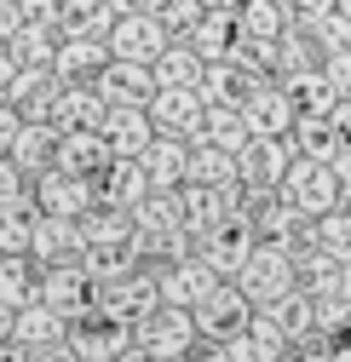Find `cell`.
<instances>
[{
  "mask_svg": "<svg viewBox=\"0 0 351 362\" xmlns=\"http://www.w3.org/2000/svg\"><path fill=\"white\" fill-rule=\"evenodd\" d=\"M202 139L219 144V150H231V156H242L248 139H253V127H248L242 104H207V115H202Z\"/></svg>",
  "mask_w": 351,
  "mask_h": 362,
  "instance_id": "obj_27",
  "label": "cell"
},
{
  "mask_svg": "<svg viewBox=\"0 0 351 362\" xmlns=\"http://www.w3.org/2000/svg\"><path fill=\"white\" fill-rule=\"evenodd\" d=\"M81 253H86L81 218H52V213L35 218V236H29V259L35 264H58V259H81Z\"/></svg>",
  "mask_w": 351,
  "mask_h": 362,
  "instance_id": "obj_15",
  "label": "cell"
},
{
  "mask_svg": "<svg viewBox=\"0 0 351 362\" xmlns=\"http://www.w3.org/2000/svg\"><path fill=\"white\" fill-rule=\"evenodd\" d=\"M288 12H294V18H328L334 0H288Z\"/></svg>",
  "mask_w": 351,
  "mask_h": 362,
  "instance_id": "obj_46",
  "label": "cell"
},
{
  "mask_svg": "<svg viewBox=\"0 0 351 362\" xmlns=\"http://www.w3.org/2000/svg\"><path fill=\"white\" fill-rule=\"evenodd\" d=\"M185 178H196V185H231V178H242V173H236V156H231V150L196 139V144H190V173H185Z\"/></svg>",
  "mask_w": 351,
  "mask_h": 362,
  "instance_id": "obj_33",
  "label": "cell"
},
{
  "mask_svg": "<svg viewBox=\"0 0 351 362\" xmlns=\"http://www.w3.org/2000/svg\"><path fill=\"white\" fill-rule=\"evenodd\" d=\"M104 98H98V86L93 81H64V93H58V110H52V121H58V132L64 127H104Z\"/></svg>",
  "mask_w": 351,
  "mask_h": 362,
  "instance_id": "obj_24",
  "label": "cell"
},
{
  "mask_svg": "<svg viewBox=\"0 0 351 362\" xmlns=\"http://www.w3.org/2000/svg\"><path fill=\"white\" fill-rule=\"evenodd\" d=\"M23 23V6H18V0H0V47H6V40H12V29Z\"/></svg>",
  "mask_w": 351,
  "mask_h": 362,
  "instance_id": "obj_44",
  "label": "cell"
},
{
  "mask_svg": "<svg viewBox=\"0 0 351 362\" xmlns=\"http://www.w3.org/2000/svg\"><path fill=\"white\" fill-rule=\"evenodd\" d=\"M248 316H253V299H248L236 282H219V288L196 305V334L213 339V345H225V339H236V334L248 328Z\"/></svg>",
  "mask_w": 351,
  "mask_h": 362,
  "instance_id": "obj_7",
  "label": "cell"
},
{
  "mask_svg": "<svg viewBox=\"0 0 351 362\" xmlns=\"http://www.w3.org/2000/svg\"><path fill=\"white\" fill-rule=\"evenodd\" d=\"M69 345L81 351V362H110L115 351L133 345V322L127 316H110V310H81L75 322H69Z\"/></svg>",
  "mask_w": 351,
  "mask_h": 362,
  "instance_id": "obj_5",
  "label": "cell"
},
{
  "mask_svg": "<svg viewBox=\"0 0 351 362\" xmlns=\"http://www.w3.org/2000/svg\"><path fill=\"white\" fill-rule=\"evenodd\" d=\"M0 202H35V173L18 156H0Z\"/></svg>",
  "mask_w": 351,
  "mask_h": 362,
  "instance_id": "obj_37",
  "label": "cell"
},
{
  "mask_svg": "<svg viewBox=\"0 0 351 362\" xmlns=\"http://www.w3.org/2000/svg\"><path fill=\"white\" fill-rule=\"evenodd\" d=\"M139 161L150 173V190H179L185 173H190V139H179V132H156Z\"/></svg>",
  "mask_w": 351,
  "mask_h": 362,
  "instance_id": "obj_16",
  "label": "cell"
},
{
  "mask_svg": "<svg viewBox=\"0 0 351 362\" xmlns=\"http://www.w3.org/2000/svg\"><path fill=\"white\" fill-rule=\"evenodd\" d=\"M23 362H81V351H75L69 334H64V339H47V345H29Z\"/></svg>",
  "mask_w": 351,
  "mask_h": 362,
  "instance_id": "obj_42",
  "label": "cell"
},
{
  "mask_svg": "<svg viewBox=\"0 0 351 362\" xmlns=\"http://www.w3.org/2000/svg\"><path fill=\"white\" fill-rule=\"evenodd\" d=\"M6 156H18L29 173H47V167L58 161V121H18Z\"/></svg>",
  "mask_w": 351,
  "mask_h": 362,
  "instance_id": "obj_23",
  "label": "cell"
},
{
  "mask_svg": "<svg viewBox=\"0 0 351 362\" xmlns=\"http://www.w3.org/2000/svg\"><path fill=\"white\" fill-rule=\"evenodd\" d=\"M58 167L69 173H104L110 167V139H104V127H64L58 132Z\"/></svg>",
  "mask_w": 351,
  "mask_h": 362,
  "instance_id": "obj_18",
  "label": "cell"
},
{
  "mask_svg": "<svg viewBox=\"0 0 351 362\" xmlns=\"http://www.w3.org/2000/svg\"><path fill=\"white\" fill-rule=\"evenodd\" d=\"M334 293H351V259H340V270H334Z\"/></svg>",
  "mask_w": 351,
  "mask_h": 362,
  "instance_id": "obj_52",
  "label": "cell"
},
{
  "mask_svg": "<svg viewBox=\"0 0 351 362\" xmlns=\"http://www.w3.org/2000/svg\"><path fill=\"white\" fill-rule=\"evenodd\" d=\"M288 23H294L288 0H242V6H236V29L242 35H259V40H282Z\"/></svg>",
  "mask_w": 351,
  "mask_h": 362,
  "instance_id": "obj_30",
  "label": "cell"
},
{
  "mask_svg": "<svg viewBox=\"0 0 351 362\" xmlns=\"http://www.w3.org/2000/svg\"><path fill=\"white\" fill-rule=\"evenodd\" d=\"M35 218H40L35 202H0V253H29Z\"/></svg>",
  "mask_w": 351,
  "mask_h": 362,
  "instance_id": "obj_34",
  "label": "cell"
},
{
  "mask_svg": "<svg viewBox=\"0 0 351 362\" xmlns=\"http://www.w3.org/2000/svg\"><path fill=\"white\" fill-rule=\"evenodd\" d=\"M334 362H351V339H345V345H334Z\"/></svg>",
  "mask_w": 351,
  "mask_h": 362,
  "instance_id": "obj_55",
  "label": "cell"
},
{
  "mask_svg": "<svg viewBox=\"0 0 351 362\" xmlns=\"http://www.w3.org/2000/svg\"><path fill=\"white\" fill-rule=\"evenodd\" d=\"M18 6H23V18H47V23H58L64 0H18Z\"/></svg>",
  "mask_w": 351,
  "mask_h": 362,
  "instance_id": "obj_45",
  "label": "cell"
},
{
  "mask_svg": "<svg viewBox=\"0 0 351 362\" xmlns=\"http://www.w3.org/2000/svg\"><path fill=\"white\" fill-rule=\"evenodd\" d=\"M334 178H340V202H345V196H351V144L334 156Z\"/></svg>",
  "mask_w": 351,
  "mask_h": 362,
  "instance_id": "obj_48",
  "label": "cell"
},
{
  "mask_svg": "<svg viewBox=\"0 0 351 362\" xmlns=\"http://www.w3.org/2000/svg\"><path fill=\"white\" fill-rule=\"evenodd\" d=\"M288 144H294V156H311V161H334V156L345 150L334 115H299L294 132H288Z\"/></svg>",
  "mask_w": 351,
  "mask_h": 362,
  "instance_id": "obj_25",
  "label": "cell"
},
{
  "mask_svg": "<svg viewBox=\"0 0 351 362\" xmlns=\"http://www.w3.org/2000/svg\"><path fill=\"white\" fill-rule=\"evenodd\" d=\"M282 86L294 93L299 115H334V104H340V86L328 81V69H305V75H294V81H282Z\"/></svg>",
  "mask_w": 351,
  "mask_h": 362,
  "instance_id": "obj_31",
  "label": "cell"
},
{
  "mask_svg": "<svg viewBox=\"0 0 351 362\" xmlns=\"http://www.w3.org/2000/svg\"><path fill=\"white\" fill-rule=\"evenodd\" d=\"M133 230H139V218H133V207H110V202H98L93 213H81V236H86V247H127L133 242Z\"/></svg>",
  "mask_w": 351,
  "mask_h": 362,
  "instance_id": "obj_21",
  "label": "cell"
},
{
  "mask_svg": "<svg viewBox=\"0 0 351 362\" xmlns=\"http://www.w3.org/2000/svg\"><path fill=\"white\" fill-rule=\"evenodd\" d=\"M196 18H202V0H167L161 6V23L173 29V40H185L196 29Z\"/></svg>",
  "mask_w": 351,
  "mask_h": 362,
  "instance_id": "obj_40",
  "label": "cell"
},
{
  "mask_svg": "<svg viewBox=\"0 0 351 362\" xmlns=\"http://www.w3.org/2000/svg\"><path fill=\"white\" fill-rule=\"evenodd\" d=\"M340 207H351V196H345V202H340Z\"/></svg>",
  "mask_w": 351,
  "mask_h": 362,
  "instance_id": "obj_57",
  "label": "cell"
},
{
  "mask_svg": "<svg viewBox=\"0 0 351 362\" xmlns=\"http://www.w3.org/2000/svg\"><path fill=\"white\" fill-rule=\"evenodd\" d=\"M173 47V29L161 23V12H127L110 29V58H133V64H156Z\"/></svg>",
  "mask_w": 351,
  "mask_h": 362,
  "instance_id": "obj_6",
  "label": "cell"
},
{
  "mask_svg": "<svg viewBox=\"0 0 351 362\" xmlns=\"http://www.w3.org/2000/svg\"><path fill=\"white\" fill-rule=\"evenodd\" d=\"M242 0H202V12H236Z\"/></svg>",
  "mask_w": 351,
  "mask_h": 362,
  "instance_id": "obj_53",
  "label": "cell"
},
{
  "mask_svg": "<svg viewBox=\"0 0 351 362\" xmlns=\"http://www.w3.org/2000/svg\"><path fill=\"white\" fill-rule=\"evenodd\" d=\"M104 196H98V178L93 173H69V167H47V173H35V207L40 213H52V218H81V213H93Z\"/></svg>",
  "mask_w": 351,
  "mask_h": 362,
  "instance_id": "obj_1",
  "label": "cell"
},
{
  "mask_svg": "<svg viewBox=\"0 0 351 362\" xmlns=\"http://www.w3.org/2000/svg\"><path fill=\"white\" fill-rule=\"evenodd\" d=\"M40 299L52 310H64L69 322L81 310H93V276L81 270V259H58V264H40Z\"/></svg>",
  "mask_w": 351,
  "mask_h": 362,
  "instance_id": "obj_12",
  "label": "cell"
},
{
  "mask_svg": "<svg viewBox=\"0 0 351 362\" xmlns=\"http://www.w3.org/2000/svg\"><path fill=\"white\" fill-rule=\"evenodd\" d=\"M213 288H219V270H213L202 253H190V259H167V264H161V305H185V310H196Z\"/></svg>",
  "mask_w": 351,
  "mask_h": 362,
  "instance_id": "obj_13",
  "label": "cell"
},
{
  "mask_svg": "<svg viewBox=\"0 0 351 362\" xmlns=\"http://www.w3.org/2000/svg\"><path fill=\"white\" fill-rule=\"evenodd\" d=\"M98 196H104L110 207H139V202L150 196L144 161H139V156H110V167L98 173Z\"/></svg>",
  "mask_w": 351,
  "mask_h": 362,
  "instance_id": "obj_19",
  "label": "cell"
},
{
  "mask_svg": "<svg viewBox=\"0 0 351 362\" xmlns=\"http://www.w3.org/2000/svg\"><path fill=\"white\" fill-rule=\"evenodd\" d=\"M282 196H288L299 213H311V218H323L328 207H340V178H334V161L294 156V167H288V178H282Z\"/></svg>",
  "mask_w": 351,
  "mask_h": 362,
  "instance_id": "obj_4",
  "label": "cell"
},
{
  "mask_svg": "<svg viewBox=\"0 0 351 362\" xmlns=\"http://www.w3.org/2000/svg\"><path fill=\"white\" fill-rule=\"evenodd\" d=\"M173 362H231V356H225V345H213V339H196L185 356H173Z\"/></svg>",
  "mask_w": 351,
  "mask_h": 362,
  "instance_id": "obj_43",
  "label": "cell"
},
{
  "mask_svg": "<svg viewBox=\"0 0 351 362\" xmlns=\"http://www.w3.org/2000/svg\"><path fill=\"white\" fill-rule=\"evenodd\" d=\"M317 328L334 339L351 328V293H317Z\"/></svg>",
  "mask_w": 351,
  "mask_h": 362,
  "instance_id": "obj_38",
  "label": "cell"
},
{
  "mask_svg": "<svg viewBox=\"0 0 351 362\" xmlns=\"http://www.w3.org/2000/svg\"><path fill=\"white\" fill-rule=\"evenodd\" d=\"M110 64V40L104 35H58V81H93L98 69Z\"/></svg>",
  "mask_w": 351,
  "mask_h": 362,
  "instance_id": "obj_17",
  "label": "cell"
},
{
  "mask_svg": "<svg viewBox=\"0 0 351 362\" xmlns=\"http://www.w3.org/2000/svg\"><path fill=\"white\" fill-rule=\"evenodd\" d=\"M225 356H231V362H271V356H282V351H277V345H265L259 334H248V328H242L236 339H225Z\"/></svg>",
  "mask_w": 351,
  "mask_h": 362,
  "instance_id": "obj_39",
  "label": "cell"
},
{
  "mask_svg": "<svg viewBox=\"0 0 351 362\" xmlns=\"http://www.w3.org/2000/svg\"><path fill=\"white\" fill-rule=\"evenodd\" d=\"M6 52H12V64H52V58H58V23L23 18V23L12 29V40H6Z\"/></svg>",
  "mask_w": 351,
  "mask_h": 362,
  "instance_id": "obj_26",
  "label": "cell"
},
{
  "mask_svg": "<svg viewBox=\"0 0 351 362\" xmlns=\"http://www.w3.org/2000/svg\"><path fill=\"white\" fill-rule=\"evenodd\" d=\"M236 288H242L253 305H271L277 293L299 288V282H294V253H288L282 242H253L248 264L236 270Z\"/></svg>",
  "mask_w": 351,
  "mask_h": 362,
  "instance_id": "obj_3",
  "label": "cell"
},
{
  "mask_svg": "<svg viewBox=\"0 0 351 362\" xmlns=\"http://www.w3.org/2000/svg\"><path fill=\"white\" fill-rule=\"evenodd\" d=\"M317 242L334 253V259H351V207H328L317 218Z\"/></svg>",
  "mask_w": 351,
  "mask_h": 362,
  "instance_id": "obj_36",
  "label": "cell"
},
{
  "mask_svg": "<svg viewBox=\"0 0 351 362\" xmlns=\"http://www.w3.org/2000/svg\"><path fill=\"white\" fill-rule=\"evenodd\" d=\"M185 40H190V52H196L202 64L225 58V52H231V40H236V12H202L196 29H190Z\"/></svg>",
  "mask_w": 351,
  "mask_h": 362,
  "instance_id": "obj_29",
  "label": "cell"
},
{
  "mask_svg": "<svg viewBox=\"0 0 351 362\" xmlns=\"http://www.w3.org/2000/svg\"><path fill=\"white\" fill-rule=\"evenodd\" d=\"M156 69V86H196V75H202V58L190 52V40H173V47L150 64Z\"/></svg>",
  "mask_w": 351,
  "mask_h": 362,
  "instance_id": "obj_35",
  "label": "cell"
},
{
  "mask_svg": "<svg viewBox=\"0 0 351 362\" xmlns=\"http://www.w3.org/2000/svg\"><path fill=\"white\" fill-rule=\"evenodd\" d=\"M93 86H98L104 110L150 104V93H156V69H150V64H133V58H110V64L93 75Z\"/></svg>",
  "mask_w": 351,
  "mask_h": 362,
  "instance_id": "obj_11",
  "label": "cell"
},
{
  "mask_svg": "<svg viewBox=\"0 0 351 362\" xmlns=\"http://www.w3.org/2000/svg\"><path fill=\"white\" fill-rule=\"evenodd\" d=\"M12 75H18V64H12L6 47H0V104H6V93H12Z\"/></svg>",
  "mask_w": 351,
  "mask_h": 362,
  "instance_id": "obj_49",
  "label": "cell"
},
{
  "mask_svg": "<svg viewBox=\"0 0 351 362\" xmlns=\"http://www.w3.org/2000/svg\"><path fill=\"white\" fill-rule=\"evenodd\" d=\"M150 121H156V132H179V139H202V115H207V104H202V93L196 86H156L150 93Z\"/></svg>",
  "mask_w": 351,
  "mask_h": 362,
  "instance_id": "obj_9",
  "label": "cell"
},
{
  "mask_svg": "<svg viewBox=\"0 0 351 362\" xmlns=\"http://www.w3.org/2000/svg\"><path fill=\"white\" fill-rule=\"evenodd\" d=\"M18 121H23V115H18L12 104H0V156L12 150V132H18Z\"/></svg>",
  "mask_w": 351,
  "mask_h": 362,
  "instance_id": "obj_47",
  "label": "cell"
},
{
  "mask_svg": "<svg viewBox=\"0 0 351 362\" xmlns=\"http://www.w3.org/2000/svg\"><path fill=\"white\" fill-rule=\"evenodd\" d=\"M288 167H294V144H288V139H265V132H253L248 150L236 156L242 185H271V190H282Z\"/></svg>",
  "mask_w": 351,
  "mask_h": 362,
  "instance_id": "obj_14",
  "label": "cell"
},
{
  "mask_svg": "<svg viewBox=\"0 0 351 362\" xmlns=\"http://www.w3.org/2000/svg\"><path fill=\"white\" fill-rule=\"evenodd\" d=\"M133 339L173 362V356H185V351L202 339V334H196V310H185V305H161V299H156L150 310L133 316Z\"/></svg>",
  "mask_w": 351,
  "mask_h": 362,
  "instance_id": "obj_2",
  "label": "cell"
},
{
  "mask_svg": "<svg viewBox=\"0 0 351 362\" xmlns=\"http://www.w3.org/2000/svg\"><path fill=\"white\" fill-rule=\"evenodd\" d=\"M334 345H340L334 334H323V328H311V334H305V339H294L288 351H294L299 362H334Z\"/></svg>",
  "mask_w": 351,
  "mask_h": 362,
  "instance_id": "obj_41",
  "label": "cell"
},
{
  "mask_svg": "<svg viewBox=\"0 0 351 362\" xmlns=\"http://www.w3.org/2000/svg\"><path fill=\"white\" fill-rule=\"evenodd\" d=\"M29 356V345H18V339H0V362H23Z\"/></svg>",
  "mask_w": 351,
  "mask_h": 362,
  "instance_id": "obj_51",
  "label": "cell"
},
{
  "mask_svg": "<svg viewBox=\"0 0 351 362\" xmlns=\"http://www.w3.org/2000/svg\"><path fill=\"white\" fill-rule=\"evenodd\" d=\"M104 139H110V156H144L150 139H156V121H150L144 104L110 110V115H104Z\"/></svg>",
  "mask_w": 351,
  "mask_h": 362,
  "instance_id": "obj_20",
  "label": "cell"
},
{
  "mask_svg": "<svg viewBox=\"0 0 351 362\" xmlns=\"http://www.w3.org/2000/svg\"><path fill=\"white\" fill-rule=\"evenodd\" d=\"M64 334H69V316L52 310L47 299H29V305L12 310V339L18 345H47V339H64Z\"/></svg>",
  "mask_w": 351,
  "mask_h": 362,
  "instance_id": "obj_22",
  "label": "cell"
},
{
  "mask_svg": "<svg viewBox=\"0 0 351 362\" xmlns=\"http://www.w3.org/2000/svg\"><path fill=\"white\" fill-rule=\"evenodd\" d=\"M40 299V264L29 253H0V305H29Z\"/></svg>",
  "mask_w": 351,
  "mask_h": 362,
  "instance_id": "obj_28",
  "label": "cell"
},
{
  "mask_svg": "<svg viewBox=\"0 0 351 362\" xmlns=\"http://www.w3.org/2000/svg\"><path fill=\"white\" fill-rule=\"evenodd\" d=\"M242 115H248V127H253V132H265V139H288L294 121H299V104H294L288 86L271 75V81H259L253 93L242 98Z\"/></svg>",
  "mask_w": 351,
  "mask_h": 362,
  "instance_id": "obj_10",
  "label": "cell"
},
{
  "mask_svg": "<svg viewBox=\"0 0 351 362\" xmlns=\"http://www.w3.org/2000/svg\"><path fill=\"white\" fill-rule=\"evenodd\" d=\"M58 93H64V81H58V69H52V64H18L6 104H12L23 121H52Z\"/></svg>",
  "mask_w": 351,
  "mask_h": 362,
  "instance_id": "obj_8",
  "label": "cell"
},
{
  "mask_svg": "<svg viewBox=\"0 0 351 362\" xmlns=\"http://www.w3.org/2000/svg\"><path fill=\"white\" fill-rule=\"evenodd\" d=\"M0 339H12V305H0Z\"/></svg>",
  "mask_w": 351,
  "mask_h": 362,
  "instance_id": "obj_54",
  "label": "cell"
},
{
  "mask_svg": "<svg viewBox=\"0 0 351 362\" xmlns=\"http://www.w3.org/2000/svg\"><path fill=\"white\" fill-rule=\"evenodd\" d=\"M271 362H299V356H294V351H282V356H271Z\"/></svg>",
  "mask_w": 351,
  "mask_h": 362,
  "instance_id": "obj_56",
  "label": "cell"
},
{
  "mask_svg": "<svg viewBox=\"0 0 351 362\" xmlns=\"http://www.w3.org/2000/svg\"><path fill=\"white\" fill-rule=\"evenodd\" d=\"M334 127H340V139L351 144V98H340V104H334Z\"/></svg>",
  "mask_w": 351,
  "mask_h": 362,
  "instance_id": "obj_50",
  "label": "cell"
},
{
  "mask_svg": "<svg viewBox=\"0 0 351 362\" xmlns=\"http://www.w3.org/2000/svg\"><path fill=\"white\" fill-rule=\"evenodd\" d=\"M133 218H139V230H179L185 224V196L179 190H150L139 207H133Z\"/></svg>",
  "mask_w": 351,
  "mask_h": 362,
  "instance_id": "obj_32",
  "label": "cell"
}]
</instances>
